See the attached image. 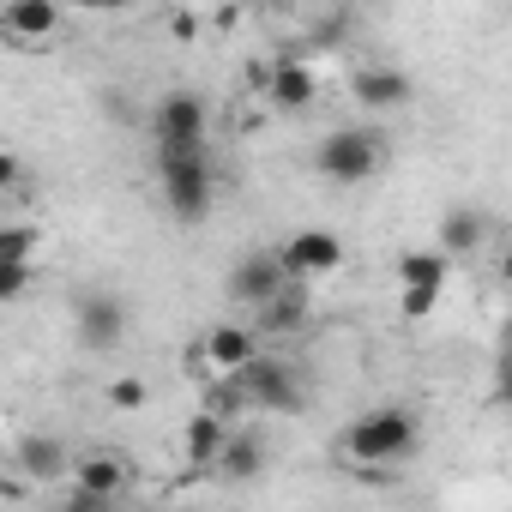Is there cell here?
<instances>
[{
    "instance_id": "obj_23",
    "label": "cell",
    "mask_w": 512,
    "mask_h": 512,
    "mask_svg": "<svg viewBox=\"0 0 512 512\" xmlns=\"http://www.w3.org/2000/svg\"><path fill=\"white\" fill-rule=\"evenodd\" d=\"M31 266H0V296H7V302H25L31 296Z\"/></svg>"
},
{
    "instance_id": "obj_18",
    "label": "cell",
    "mask_w": 512,
    "mask_h": 512,
    "mask_svg": "<svg viewBox=\"0 0 512 512\" xmlns=\"http://www.w3.org/2000/svg\"><path fill=\"white\" fill-rule=\"evenodd\" d=\"M308 308H314V290H308V284H290V290H278V296L260 308V332H272V338H284V332H302Z\"/></svg>"
},
{
    "instance_id": "obj_22",
    "label": "cell",
    "mask_w": 512,
    "mask_h": 512,
    "mask_svg": "<svg viewBox=\"0 0 512 512\" xmlns=\"http://www.w3.org/2000/svg\"><path fill=\"white\" fill-rule=\"evenodd\" d=\"M494 404L512 410V326H506V338H500V362H494Z\"/></svg>"
},
{
    "instance_id": "obj_12",
    "label": "cell",
    "mask_w": 512,
    "mask_h": 512,
    "mask_svg": "<svg viewBox=\"0 0 512 512\" xmlns=\"http://www.w3.org/2000/svg\"><path fill=\"white\" fill-rule=\"evenodd\" d=\"M350 97H356L362 109H404V103L416 97V85H410V73H398V67H362V73L350 79Z\"/></svg>"
},
{
    "instance_id": "obj_21",
    "label": "cell",
    "mask_w": 512,
    "mask_h": 512,
    "mask_svg": "<svg viewBox=\"0 0 512 512\" xmlns=\"http://www.w3.org/2000/svg\"><path fill=\"white\" fill-rule=\"evenodd\" d=\"M145 380H133V374H121V380H109V404L115 410H145Z\"/></svg>"
},
{
    "instance_id": "obj_26",
    "label": "cell",
    "mask_w": 512,
    "mask_h": 512,
    "mask_svg": "<svg viewBox=\"0 0 512 512\" xmlns=\"http://www.w3.org/2000/svg\"><path fill=\"white\" fill-rule=\"evenodd\" d=\"M19 181H25V163H19V157L7 151V157H0V187H7V193H13Z\"/></svg>"
},
{
    "instance_id": "obj_10",
    "label": "cell",
    "mask_w": 512,
    "mask_h": 512,
    "mask_svg": "<svg viewBox=\"0 0 512 512\" xmlns=\"http://www.w3.org/2000/svg\"><path fill=\"white\" fill-rule=\"evenodd\" d=\"M199 350H205V368H211L217 380H229V374H241V368L260 362V338H253L247 326H211Z\"/></svg>"
},
{
    "instance_id": "obj_15",
    "label": "cell",
    "mask_w": 512,
    "mask_h": 512,
    "mask_svg": "<svg viewBox=\"0 0 512 512\" xmlns=\"http://www.w3.org/2000/svg\"><path fill=\"white\" fill-rule=\"evenodd\" d=\"M446 272H452V260H446L440 247H404V253H398V284H404V290L440 296V290H446Z\"/></svg>"
},
{
    "instance_id": "obj_3",
    "label": "cell",
    "mask_w": 512,
    "mask_h": 512,
    "mask_svg": "<svg viewBox=\"0 0 512 512\" xmlns=\"http://www.w3.org/2000/svg\"><path fill=\"white\" fill-rule=\"evenodd\" d=\"M380 157H386V139H380V133H368V127H338V133L320 139L314 169H320L326 181H338V187H356V181H368V175L380 169Z\"/></svg>"
},
{
    "instance_id": "obj_14",
    "label": "cell",
    "mask_w": 512,
    "mask_h": 512,
    "mask_svg": "<svg viewBox=\"0 0 512 512\" xmlns=\"http://www.w3.org/2000/svg\"><path fill=\"white\" fill-rule=\"evenodd\" d=\"M127 488V464L115 458V452H85V458H73V494H91V500H115Z\"/></svg>"
},
{
    "instance_id": "obj_17",
    "label": "cell",
    "mask_w": 512,
    "mask_h": 512,
    "mask_svg": "<svg viewBox=\"0 0 512 512\" xmlns=\"http://www.w3.org/2000/svg\"><path fill=\"white\" fill-rule=\"evenodd\" d=\"M314 73H308V61H272V73H266V97L278 103V109H308L314 103Z\"/></svg>"
},
{
    "instance_id": "obj_9",
    "label": "cell",
    "mask_w": 512,
    "mask_h": 512,
    "mask_svg": "<svg viewBox=\"0 0 512 512\" xmlns=\"http://www.w3.org/2000/svg\"><path fill=\"white\" fill-rule=\"evenodd\" d=\"M235 428H241V422H229V416H217V410H193V416H187V428H181L187 482H193L199 470H217V458H223V446H229Z\"/></svg>"
},
{
    "instance_id": "obj_8",
    "label": "cell",
    "mask_w": 512,
    "mask_h": 512,
    "mask_svg": "<svg viewBox=\"0 0 512 512\" xmlns=\"http://www.w3.org/2000/svg\"><path fill=\"white\" fill-rule=\"evenodd\" d=\"M278 253H284V272H290L296 284H314V278H326V272L344 266V241H338L332 229H296Z\"/></svg>"
},
{
    "instance_id": "obj_2",
    "label": "cell",
    "mask_w": 512,
    "mask_h": 512,
    "mask_svg": "<svg viewBox=\"0 0 512 512\" xmlns=\"http://www.w3.org/2000/svg\"><path fill=\"white\" fill-rule=\"evenodd\" d=\"M157 175H163V205H169V217H175V223H199V217L211 211L217 181H211L205 151H175V157H157Z\"/></svg>"
},
{
    "instance_id": "obj_4",
    "label": "cell",
    "mask_w": 512,
    "mask_h": 512,
    "mask_svg": "<svg viewBox=\"0 0 512 512\" xmlns=\"http://www.w3.org/2000/svg\"><path fill=\"white\" fill-rule=\"evenodd\" d=\"M205 127H211V109L199 91H163V103L151 109V133H157V157H175V151H205Z\"/></svg>"
},
{
    "instance_id": "obj_25",
    "label": "cell",
    "mask_w": 512,
    "mask_h": 512,
    "mask_svg": "<svg viewBox=\"0 0 512 512\" xmlns=\"http://www.w3.org/2000/svg\"><path fill=\"white\" fill-rule=\"evenodd\" d=\"M49 512H109V506H103V500H91V494H73V488H67V500H55Z\"/></svg>"
},
{
    "instance_id": "obj_24",
    "label": "cell",
    "mask_w": 512,
    "mask_h": 512,
    "mask_svg": "<svg viewBox=\"0 0 512 512\" xmlns=\"http://www.w3.org/2000/svg\"><path fill=\"white\" fill-rule=\"evenodd\" d=\"M434 302H440V296H428V290H404V296H398L404 320H428V314H434Z\"/></svg>"
},
{
    "instance_id": "obj_13",
    "label": "cell",
    "mask_w": 512,
    "mask_h": 512,
    "mask_svg": "<svg viewBox=\"0 0 512 512\" xmlns=\"http://www.w3.org/2000/svg\"><path fill=\"white\" fill-rule=\"evenodd\" d=\"M19 476L25 482H61V476H73V458H67V446L55 440V434H19Z\"/></svg>"
},
{
    "instance_id": "obj_7",
    "label": "cell",
    "mask_w": 512,
    "mask_h": 512,
    "mask_svg": "<svg viewBox=\"0 0 512 512\" xmlns=\"http://www.w3.org/2000/svg\"><path fill=\"white\" fill-rule=\"evenodd\" d=\"M73 326H79V344L103 356V350H115V344L127 338V308H121L115 290H79V302H73Z\"/></svg>"
},
{
    "instance_id": "obj_11",
    "label": "cell",
    "mask_w": 512,
    "mask_h": 512,
    "mask_svg": "<svg viewBox=\"0 0 512 512\" xmlns=\"http://www.w3.org/2000/svg\"><path fill=\"white\" fill-rule=\"evenodd\" d=\"M55 31H61L55 0H13V7H0V37L7 43H49Z\"/></svg>"
},
{
    "instance_id": "obj_19",
    "label": "cell",
    "mask_w": 512,
    "mask_h": 512,
    "mask_svg": "<svg viewBox=\"0 0 512 512\" xmlns=\"http://www.w3.org/2000/svg\"><path fill=\"white\" fill-rule=\"evenodd\" d=\"M482 229H488V217H482L476 205H458V211H446V223H440V235H434V247L446 253V260H464V253H476V241H482Z\"/></svg>"
},
{
    "instance_id": "obj_1",
    "label": "cell",
    "mask_w": 512,
    "mask_h": 512,
    "mask_svg": "<svg viewBox=\"0 0 512 512\" xmlns=\"http://www.w3.org/2000/svg\"><path fill=\"white\" fill-rule=\"evenodd\" d=\"M416 440H422L416 416L398 410V404H380V410H362V416L338 434V452H344L350 464H362V470H392L398 458L416 452Z\"/></svg>"
},
{
    "instance_id": "obj_6",
    "label": "cell",
    "mask_w": 512,
    "mask_h": 512,
    "mask_svg": "<svg viewBox=\"0 0 512 512\" xmlns=\"http://www.w3.org/2000/svg\"><path fill=\"white\" fill-rule=\"evenodd\" d=\"M247 392V410H302V374L284 356H260L253 368L235 374Z\"/></svg>"
},
{
    "instance_id": "obj_5",
    "label": "cell",
    "mask_w": 512,
    "mask_h": 512,
    "mask_svg": "<svg viewBox=\"0 0 512 512\" xmlns=\"http://www.w3.org/2000/svg\"><path fill=\"white\" fill-rule=\"evenodd\" d=\"M296 278L284 272V253L278 247H253V253H241V260L229 266V296L241 302V308H253L260 314L278 290H290Z\"/></svg>"
},
{
    "instance_id": "obj_16",
    "label": "cell",
    "mask_w": 512,
    "mask_h": 512,
    "mask_svg": "<svg viewBox=\"0 0 512 512\" xmlns=\"http://www.w3.org/2000/svg\"><path fill=\"white\" fill-rule=\"evenodd\" d=\"M260 470H266V440L253 434V428H235L229 446H223V458H217V476L223 482H260Z\"/></svg>"
},
{
    "instance_id": "obj_27",
    "label": "cell",
    "mask_w": 512,
    "mask_h": 512,
    "mask_svg": "<svg viewBox=\"0 0 512 512\" xmlns=\"http://www.w3.org/2000/svg\"><path fill=\"white\" fill-rule=\"evenodd\" d=\"M500 278L512 284V241H506V253H500Z\"/></svg>"
},
{
    "instance_id": "obj_28",
    "label": "cell",
    "mask_w": 512,
    "mask_h": 512,
    "mask_svg": "<svg viewBox=\"0 0 512 512\" xmlns=\"http://www.w3.org/2000/svg\"><path fill=\"white\" fill-rule=\"evenodd\" d=\"M169 512H187V506H169Z\"/></svg>"
},
{
    "instance_id": "obj_20",
    "label": "cell",
    "mask_w": 512,
    "mask_h": 512,
    "mask_svg": "<svg viewBox=\"0 0 512 512\" xmlns=\"http://www.w3.org/2000/svg\"><path fill=\"white\" fill-rule=\"evenodd\" d=\"M37 241H43L37 223H7V229H0V266H31Z\"/></svg>"
}]
</instances>
